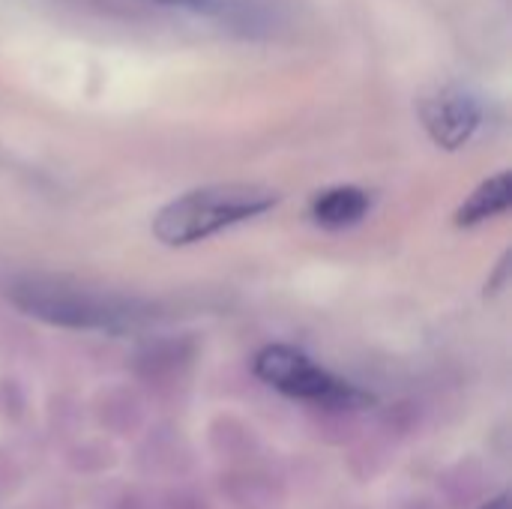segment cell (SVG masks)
Returning <instances> with one entry per match:
<instances>
[{
	"label": "cell",
	"instance_id": "277c9868",
	"mask_svg": "<svg viewBox=\"0 0 512 509\" xmlns=\"http://www.w3.org/2000/svg\"><path fill=\"white\" fill-rule=\"evenodd\" d=\"M423 126L444 150H462L483 123V102L465 87H444L420 108Z\"/></svg>",
	"mask_w": 512,
	"mask_h": 509
},
{
	"label": "cell",
	"instance_id": "ba28073f",
	"mask_svg": "<svg viewBox=\"0 0 512 509\" xmlns=\"http://www.w3.org/2000/svg\"><path fill=\"white\" fill-rule=\"evenodd\" d=\"M483 509H510V498L507 495H498L495 501H489Z\"/></svg>",
	"mask_w": 512,
	"mask_h": 509
},
{
	"label": "cell",
	"instance_id": "7a4b0ae2",
	"mask_svg": "<svg viewBox=\"0 0 512 509\" xmlns=\"http://www.w3.org/2000/svg\"><path fill=\"white\" fill-rule=\"evenodd\" d=\"M279 204V192L258 183H216L192 189L153 216L159 243L180 249L204 243L240 222H249Z\"/></svg>",
	"mask_w": 512,
	"mask_h": 509
},
{
	"label": "cell",
	"instance_id": "5b68a950",
	"mask_svg": "<svg viewBox=\"0 0 512 509\" xmlns=\"http://www.w3.org/2000/svg\"><path fill=\"white\" fill-rule=\"evenodd\" d=\"M144 3L189 12L198 18H210V21L228 24L231 30H243V33H255L270 24V15H267L264 3H258V0H144Z\"/></svg>",
	"mask_w": 512,
	"mask_h": 509
},
{
	"label": "cell",
	"instance_id": "8992f818",
	"mask_svg": "<svg viewBox=\"0 0 512 509\" xmlns=\"http://www.w3.org/2000/svg\"><path fill=\"white\" fill-rule=\"evenodd\" d=\"M369 207H372L369 192H363L357 186H333L312 201V219H315V225H321L327 231H342V228L363 222Z\"/></svg>",
	"mask_w": 512,
	"mask_h": 509
},
{
	"label": "cell",
	"instance_id": "6da1fadb",
	"mask_svg": "<svg viewBox=\"0 0 512 509\" xmlns=\"http://www.w3.org/2000/svg\"><path fill=\"white\" fill-rule=\"evenodd\" d=\"M9 300L30 318L66 330L129 333L150 321V306L63 276H24L12 282Z\"/></svg>",
	"mask_w": 512,
	"mask_h": 509
},
{
	"label": "cell",
	"instance_id": "3957f363",
	"mask_svg": "<svg viewBox=\"0 0 512 509\" xmlns=\"http://www.w3.org/2000/svg\"><path fill=\"white\" fill-rule=\"evenodd\" d=\"M252 369L267 387L288 399L315 402L324 408H363L372 402V396L321 369L315 360L291 345H267L264 351H258Z\"/></svg>",
	"mask_w": 512,
	"mask_h": 509
},
{
	"label": "cell",
	"instance_id": "52a82bcc",
	"mask_svg": "<svg viewBox=\"0 0 512 509\" xmlns=\"http://www.w3.org/2000/svg\"><path fill=\"white\" fill-rule=\"evenodd\" d=\"M512 204V177L507 171L495 174L492 180H486L483 186H477V192L459 207L456 213V225L459 228H471L480 222H489L501 213H507Z\"/></svg>",
	"mask_w": 512,
	"mask_h": 509
}]
</instances>
